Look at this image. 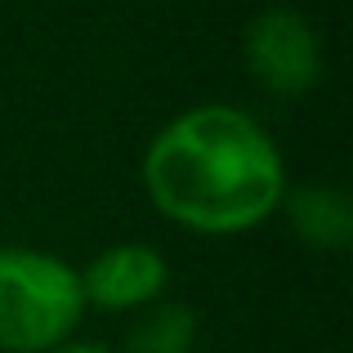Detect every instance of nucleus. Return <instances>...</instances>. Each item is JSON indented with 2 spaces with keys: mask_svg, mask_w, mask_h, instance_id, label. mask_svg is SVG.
I'll use <instances>...</instances> for the list:
<instances>
[{
  "mask_svg": "<svg viewBox=\"0 0 353 353\" xmlns=\"http://www.w3.org/2000/svg\"><path fill=\"white\" fill-rule=\"evenodd\" d=\"M143 188L170 224L233 237L282 206L286 174L282 152L255 117L201 103L157 130L143 157Z\"/></svg>",
  "mask_w": 353,
  "mask_h": 353,
  "instance_id": "f257e3e1",
  "label": "nucleus"
},
{
  "mask_svg": "<svg viewBox=\"0 0 353 353\" xmlns=\"http://www.w3.org/2000/svg\"><path fill=\"white\" fill-rule=\"evenodd\" d=\"M85 313L81 273L50 250L0 246V349L50 353Z\"/></svg>",
  "mask_w": 353,
  "mask_h": 353,
  "instance_id": "f03ea898",
  "label": "nucleus"
},
{
  "mask_svg": "<svg viewBox=\"0 0 353 353\" xmlns=\"http://www.w3.org/2000/svg\"><path fill=\"white\" fill-rule=\"evenodd\" d=\"M246 68L273 94H304L322 77V41L295 9H264L246 27Z\"/></svg>",
  "mask_w": 353,
  "mask_h": 353,
  "instance_id": "7ed1b4c3",
  "label": "nucleus"
},
{
  "mask_svg": "<svg viewBox=\"0 0 353 353\" xmlns=\"http://www.w3.org/2000/svg\"><path fill=\"white\" fill-rule=\"evenodd\" d=\"M165 282H170V264L161 259V250L143 241H121L90 259V268L81 273V295L85 304H99L108 313H130L157 304Z\"/></svg>",
  "mask_w": 353,
  "mask_h": 353,
  "instance_id": "20e7f679",
  "label": "nucleus"
},
{
  "mask_svg": "<svg viewBox=\"0 0 353 353\" xmlns=\"http://www.w3.org/2000/svg\"><path fill=\"white\" fill-rule=\"evenodd\" d=\"M286 201V215H291L295 233H300L309 246L318 250H345L353 241V206L340 188H295V192H282Z\"/></svg>",
  "mask_w": 353,
  "mask_h": 353,
  "instance_id": "39448f33",
  "label": "nucleus"
},
{
  "mask_svg": "<svg viewBox=\"0 0 353 353\" xmlns=\"http://www.w3.org/2000/svg\"><path fill=\"white\" fill-rule=\"evenodd\" d=\"M130 353H192L197 345V313L188 304H148L143 318L125 336Z\"/></svg>",
  "mask_w": 353,
  "mask_h": 353,
  "instance_id": "423d86ee",
  "label": "nucleus"
},
{
  "mask_svg": "<svg viewBox=\"0 0 353 353\" xmlns=\"http://www.w3.org/2000/svg\"><path fill=\"white\" fill-rule=\"evenodd\" d=\"M50 353H108V349H99V345H59Z\"/></svg>",
  "mask_w": 353,
  "mask_h": 353,
  "instance_id": "0eeeda50",
  "label": "nucleus"
}]
</instances>
